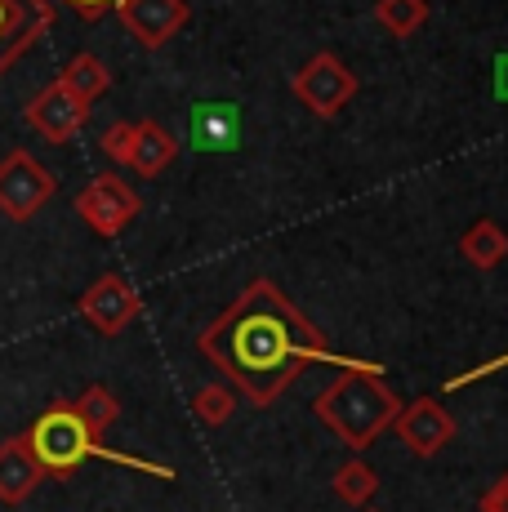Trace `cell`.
I'll return each mask as SVG.
<instances>
[{"instance_id": "1", "label": "cell", "mask_w": 508, "mask_h": 512, "mask_svg": "<svg viewBox=\"0 0 508 512\" xmlns=\"http://www.w3.org/2000/svg\"><path fill=\"white\" fill-rule=\"evenodd\" d=\"M201 357L232 379L250 406H272L308 366H335L339 352L268 277H254L197 339Z\"/></svg>"}, {"instance_id": "2", "label": "cell", "mask_w": 508, "mask_h": 512, "mask_svg": "<svg viewBox=\"0 0 508 512\" xmlns=\"http://www.w3.org/2000/svg\"><path fill=\"white\" fill-rule=\"evenodd\" d=\"M312 415L348 450H366L375 446V437L393 428V419L402 415V401L384 383V370H339V379H330L317 392Z\"/></svg>"}, {"instance_id": "3", "label": "cell", "mask_w": 508, "mask_h": 512, "mask_svg": "<svg viewBox=\"0 0 508 512\" xmlns=\"http://www.w3.org/2000/svg\"><path fill=\"white\" fill-rule=\"evenodd\" d=\"M23 441H27V450H32V459L41 464L45 477H72L85 459H112V464L152 472V477H174V468L148 464V459H134V455H116V450H107L103 441H94L72 401H54L45 415H36V423L23 432Z\"/></svg>"}, {"instance_id": "4", "label": "cell", "mask_w": 508, "mask_h": 512, "mask_svg": "<svg viewBox=\"0 0 508 512\" xmlns=\"http://www.w3.org/2000/svg\"><path fill=\"white\" fill-rule=\"evenodd\" d=\"M58 179L36 161L32 152L14 147V152L0 161V214L14 223H27L54 201Z\"/></svg>"}, {"instance_id": "5", "label": "cell", "mask_w": 508, "mask_h": 512, "mask_svg": "<svg viewBox=\"0 0 508 512\" xmlns=\"http://www.w3.org/2000/svg\"><path fill=\"white\" fill-rule=\"evenodd\" d=\"M290 90H295V98L308 107V112H317V116H326V121H330V116H339L348 103H353L357 76H353V67H348L344 58L312 54L308 63L295 72Z\"/></svg>"}, {"instance_id": "6", "label": "cell", "mask_w": 508, "mask_h": 512, "mask_svg": "<svg viewBox=\"0 0 508 512\" xmlns=\"http://www.w3.org/2000/svg\"><path fill=\"white\" fill-rule=\"evenodd\" d=\"M139 210H143L139 192L125 179H116V174H99V179H90L81 187V196H76V214L99 236H121L139 219Z\"/></svg>"}, {"instance_id": "7", "label": "cell", "mask_w": 508, "mask_h": 512, "mask_svg": "<svg viewBox=\"0 0 508 512\" xmlns=\"http://www.w3.org/2000/svg\"><path fill=\"white\" fill-rule=\"evenodd\" d=\"M139 312H143L139 290H134L121 272H103V277L81 294V317L90 321L99 334H107V339H112V334H121L134 317H139Z\"/></svg>"}, {"instance_id": "8", "label": "cell", "mask_w": 508, "mask_h": 512, "mask_svg": "<svg viewBox=\"0 0 508 512\" xmlns=\"http://www.w3.org/2000/svg\"><path fill=\"white\" fill-rule=\"evenodd\" d=\"M393 432L419 459H433L455 441V415L437 397H419L410 406H402V415L393 419Z\"/></svg>"}, {"instance_id": "9", "label": "cell", "mask_w": 508, "mask_h": 512, "mask_svg": "<svg viewBox=\"0 0 508 512\" xmlns=\"http://www.w3.org/2000/svg\"><path fill=\"white\" fill-rule=\"evenodd\" d=\"M23 116L45 143H72L85 130V121H90V103H81L67 85L54 81L23 107Z\"/></svg>"}, {"instance_id": "10", "label": "cell", "mask_w": 508, "mask_h": 512, "mask_svg": "<svg viewBox=\"0 0 508 512\" xmlns=\"http://www.w3.org/2000/svg\"><path fill=\"white\" fill-rule=\"evenodd\" d=\"M54 23L50 0H0V76L18 63Z\"/></svg>"}, {"instance_id": "11", "label": "cell", "mask_w": 508, "mask_h": 512, "mask_svg": "<svg viewBox=\"0 0 508 512\" xmlns=\"http://www.w3.org/2000/svg\"><path fill=\"white\" fill-rule=\"evenodd\" d=\"M116 14H121L125 32L148 49H161L165 41H174L183 32V23H188V5L183 0H116Z\"/></svg>"}, {"instance_id": "12", "label": "cell", "mask_w": 508, "mask_h": 512, "mask_svg": "<svg viewBox=\"0 0 508 512\" xmlns=\"http://www.w3.org/2000/svg\"><path fill=\"white\" fill-rule=\"evenodd\" d=\"M41 481H45V472L32 459V450H27L23 437L0 441V504H9V508L27 504Z\"/></svg>"}, {"instance_id": "13", "label": "cell", "mask_w": 508, "mask_h": 512, "mask_svg": "<svg viewBox=\"0 0 508 512\" xmlns=\"http://www.w3.org/2000/svg\"><path fill=\"white\" fill-rule=\"evenodd\" d=\"M174 156H179V139L165 130L161 121H139L134 125V143H130V170L139 179H156L161 170H170Z\"/></svg>"}, {"instance_id": "14", "label": "cell", "mask_w": 508, "mask_h": 512, "mask_svg": "<svg viewBox=\"0 0 508 512\" xmlns=\"http://www.w3.org/2000/svg\"><path fill=\"white\" fill-rule=\"evenodd\" d=\"M459 254H464L473 268H482V272L500 268V263L508 259V232L500 228V223H491V219H477L473 228L459 236Z\"/></svg>"}, {"instance_id": "15", "label": "cell", "mask_w": 508, "mask_h": 512, "mask_svg": "<svg viewBox=\"0 0 508 512\" xmlns=\"http://www.w3.org/2000/svg\"><path fill=\"white\" fill-rule=\"evenodd\" d=\"M58 85H67V90L81 98V103L94 107V98H103L107 85H112V72H107L103 58L72 54V58H67V67H63V76H58Z\"/></svg>"}, {"instance_id": "16", "label": "cell", "mask_w": 508, "mask_h": 512, "mask_svg": "<svg viewBox=\"0 0 508 512\" xmlns=\"http://www.w3.org/2000/svg\"><path fill=\"white\" fill-rule=\"evenodd\" d=\"M330 490H335L339 504H353V508H366L370 499L379 495V477L370 464H361V459H348L344 468L335 472V481H330Z\"/></svg>"}, {"instance_id": "17", "label": "cell", "mask_w": 508, "mask_h": 512, "mask_svg": "<svg viewBox=\"0 0 508 512\" xmlns=\"http://www.w3.org/2000/svg\"><path fill=\"white\" fill-rule=\"evenodd\" d=\"M72 406H76V415H81L85 428H90V437H94V441H103V432L116 423V415H121L116 397L103 388V383H90V388H85L81 397L72 401Z\"/></svg>"}, {"instance_id": "18", "label": "cell", "mask_w": 508, "mask_h": 512, "mask_svg": "<svg viewBox=\"0 0 508 512\" xmlns=\"http://www.w3.org/2000/svg\"><path fill=\"white\" fill-rule=\"evenodd\" d=\"M375 18L397 41H406L428 23V0H375Z\"/></svg>"}, {"instance_id": "19", "label": "cell", "mask_w": 508, "mask_h": 512, "mask_svg": "<svg viewBox=\"0 0 508 512\" xmlns=\"http://www.w3.org/2000/svg\"><path fill=\"white\" fill-rule=\"evenodd\" d=\"M232 410H237V392H232L228 383H205V388L192 392V415H197L205 428H219V423H228Z\"/></svg>"}, {"instance_id": "20", "label": "cell", "mask_w": 508, "mask_h": 512, "mask_svg": "<svg viewBox=\"0 0 508 512\" xmlns=\"http://www.w3.org/2000/svg\"><path fill=\"white\" fill-rule=\"evenodd\" d=\"M130 143H134V125H125V121H121V125H112V130L103 134V152L112 156L116 165L130 161Z\"/></svg>"}, {"instance_id": "21", "label": "cell", "mask_w": 508, "mask_h": 512, "mask_svg": "<svg viewBox=\"0 0 508 512\" xmlns=\"http://www.w3.org/2000/svg\"><path fill=\"white\" fill-rule=\"evenodd\" d=\"M477 508H482V512H508V472L495 481L491 490H486L482 499H477Z\"/></svg>"}, {"instance_id": "22", "label": "cell", "mask_w": 508, "mask_h": 512, "mask_svg": "<svg viewBox=\"0 0 508 512\" xmlns=\"http://www.w3.org/2000/svg\"><path fill=\"white\" fill-rule=\"evenodd\" d=\"M63 5H72L76 14H81V18H90V23H94V18H103L107 9L116 5V0H63Z\"/></svg>"}, {"instance_id": "23", "label": "cell", "mask_w": 508, "mask_h": 512, "mask_svg": "<svg viewBox=\"0 0 508 512\" xmlns=\"http://www.w3.org/2000/svg\"><path fill=\"white\" fill-rule=\"evenodd\" d=\"M361 512H370V508H361Z\"/></svg>"}]
</instances>
